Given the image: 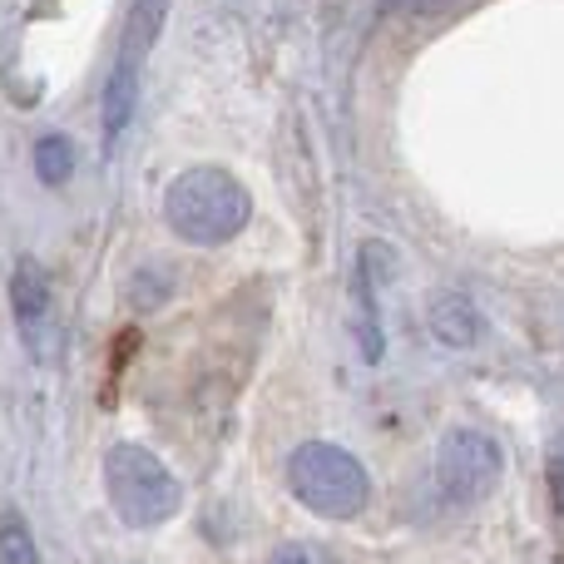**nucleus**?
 <instances>
[{
	"label": "nucleus",
	"instance_id": "f257e3e1",
	"mask_svg": "<svg viewBox=\"0 0 564 564\" xmlns=\"http://www.w3.org/2000/svg\"><path fill=\"white\" fill-rule=\"evenodd\" d=\"M164 218L174 228V238L194 248H218L228 238H238L253 218V198L228 169H184L164 194Z\"/></svg>",
	"mask_w": 564,
	"mask_h": 564
},
{
	"label": "nucleus",
	"instance_id": "f03ea898",
	"mask_svg": "<svg viewBox=\"0 0 564 564\" xmlns=\"http://www.w3.org/2000/svg\"><path fill=\"white\" fill-rule=\"evenodd\" d=\"M288 486L312 516L322 520H357L371 500V480L351 451L332 441H307L288 460Z\"/></svg>",
	"mask_w": 564,
	"mask_h": 564
},
{
	"label": "nucleus",
	"instance_id": "7ed1b4c3",
	"mask_svg": "<svg viewBox=\"0 0 564 564\" xmlns=\"http://www.w3.org/2000/svg\"><path fill=\"white\" fill-rule=\"evenodd\" d=\"M105 490L109 506L119 510V520L134 530H154L164 520L178 516L184 506V490L169 476V466L154 456V451L134 446V441H119L105 456Z\"/></svg>",
	"mask_w": 564,
	"mask_h": 564
},
{
	"label": "nucleus",
	"instance_id": "20e7f679",
	"mask_svg": "<svg viewBox=\"0 0 564 564\" xmlns=\"http://www.w3.org/2000/svg\"><path fill=\"white\" fill-rule=\"evenodd\" d=\"M164 25V6H139L129 10L124 40H119V55L109 65V85H105V139L119 144V134L134 119V95H139V69H144V55L154 45V30Z\"/></svg>",
	"mask_w": 564,
	"mask_h": 564
},
{
	"label": "nucleus",
	"instance_id": "39448f33",
	"mask_svg": "<svg viewBox=\"0 0 564 564\" xmlns=\"http://www.w3.org/2000/svg\"><path fill=\"white\" fill-rule=\"evenodd\" d=\"M500 466H506L500 446L490 436H480V431H451V436H441L436 476H441V490L451 500H460V506L486 500L500 480Z\"/></svg>",
	"mask_w": 564,
	"mask_h": 564
},
{
	"label": "nucleus",
	"instance_id": "423d86ee",
	"mask_svg": "<svg viewBox=\"0 0 564 564\" xmlns=\"http://www.w3.org/2000/svg\"><path fill=\"white\" fill-rule=\"evenodd\" d=\"M10 312H15V332L35 361H55L59 351V322H55V288H50L45 268L35 258H20L10 273Z\"/></svg>",
	"mask_w": 564,
	"mask_h": 564
},
{
	"label": "nucleus",
	"instance_id": "0eeeda50",
	"mask_svg": "<svg viewBox=\"0 0 564 564\" xmlns=\"http://www.w3.org/2000/svg\"><path fill=\"white\" fill-rule=\"evenodd\" d=\"M426 327L441 347H470L480 337V312L460 292H431L426 302Z\"/></svg>",
	"mask_w": 564,
	"mask_h": 564
},
{
	"label": "nucleus",
	"instance_id": "6e6552de",
	"mask_svg": "<svg viewBox=\"0 0 564 564\" xmlns=\"http://www.w3.org/2000/svg\"><path fill=\"white\" fill-rule=\"evenodd\" d=\"M35 174H40V184H65L69 174H75V144H69L65 134H45L35 144Z\"/></svg>",
	"mask_w": 564,
	"mask_h": 564
},
{
	"label": "nucleus",
	"instance_id": "1a4fd4ad",
	"mask_svg": "<svg viewBox=\"0 0 564 564\" xmlns=\"http://www.w3.org/2000/svg\"><path fill=\"white\" fill-rule=\"evenodd\" d=\"M0 564H40L35 535L15 510H0Z\"/></svg>",
	"mask_w": 564,
	"mask_h": 564
},
{
	"label": "nucleus",
	"instance_id": "9d476101",
	"mask_svg": "<svg viewBox=\"0 0 564 564\" xmlns=\"http://www.w3.org/2000/svg\"><path fill=\"white\" fill-rule=\"evenodd\" d=\"M268 564H337V560H332L322 545H307V540H292V545H282Z\"/></svg>",
	"mask_w": 564,
	"mask_h": 564
},
{
	"label": "nucleus",
	"instance_id": "9b49d317",
	"mask_svg": "<svg viewBox=\"0 0 564 564\" xmlns=\"http://www.w3.org/2000/svg\"><path fill=\"white\" fill-rule=\"evenodd\" d=\"M550 500H555V510H560V460L550 456Z\"/></svg>",
	"mask_w": 564,
	"mask_h": 564
}]
</instances>
